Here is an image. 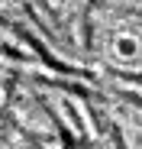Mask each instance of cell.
<instances>
[{
  "instance_id": "cell-1",
  "label": "cell",
  "mask_w": 142,
  "mask_h": 149,
  "mask_svg": "<svg viewBox=\"0 0 142 149\" xmlns=\"http://www.w3.org/2000/svg\"><path fill=\"white\" fill-rule=\"evenodd\" d=\"M113 52L120 55V58H136V55H139V39H136V36H116Z\"/></svg>"
},
{
  "instance_id": "cell-2",
  "label": "cell",
  "mask_w": 142,
  "mask_h": 149,
  "mask_svg": "<svg viewBox=\"0 0 142 149\" xmlns=\"http://www.w3.org/2000/svg\"><path fill=\"white\" fill-rule=\"evenodd\" d=\"M0 104H3V91H0Z\"/></svg>"
}]
</instances>
